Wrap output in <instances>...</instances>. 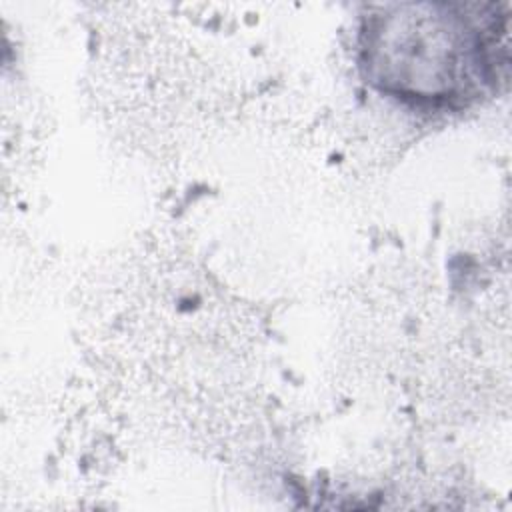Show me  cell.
<instances>
[{"label":"cell","mask_w":512,"mask_h":512,"mask_svg":"<svg viewBox=\"0 0 512 512\" xmlns=\"http://www.w3.org/2000/svg\"><path fill=\"white\" fill-rule=\"evenodd\" d=\"M366 64L374 82L404 98L446 100L464 92L470 66L486 68V44L446 14L374 16L366 28Z\"/></svg>","instance_id":"obj_1"}]
</instances>
